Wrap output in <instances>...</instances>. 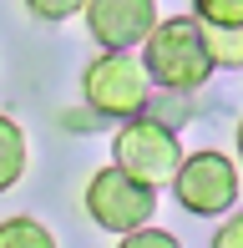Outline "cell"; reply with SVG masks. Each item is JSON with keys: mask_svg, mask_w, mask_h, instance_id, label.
<instances>
[{"mask_svg": "<svg viewBox=\"0 0 243 248\" xmlns=\"http://www.w3.org/2000/svg\"><path fill=\"white\" fill-rule=\"evenodd\" d=\"M142 61H147L157 92H172V96L197 92V86L218 71L203 16H167V20H157L152 36L142 41Z\"/></svg>", "mask_w": 243, "mask_h": 248, "instance_id": "1", "label": "cell"}, {"mask_svg": "<svg viewBox=\"0 0 243 248\" xmlns=\"http://www.w3.org/2000/svg\"><path fill=\"white\" fill-rule=\"evenodd\" d=\"M152 71L132 51H102L81 71V96L102 122H132L152 107Z\"/></svg>", "mask_w": 243, "mask_h": 248, "instance_id": "2", "label": "cell"}, {"mask_svg": "<svg viewBox=\"0 0 243 248\" xmlns=\"http://www.w3.org/2000/svg\"><path fill=\"white\" fill-rule=\"evenodd\" d=\"M81 198H86V218L102 233H112V238L152 223V213H157V187L132 177L122 162H106L102 172H91V183H86Z\"/></svg>", "mask_w": 243, "mask_h": 248, "instance_id": "3", "label": "cell"}, {"mask_svg": "<svg viewBox=\"0 0 243 248\" xmlns=\"http://www.w3.org/2000/svg\"><path fill=\"white\" fill-rule=\"evenodd\" d=\"M182 157H187V152H182L178 132H172V122L152 117V111H142V117H132V122H122V127H117L112 162H122L132 177H142V183H152V187L172 183L178 167H182Z\"/></svg>", "mask_w": 243, "mask_h": 248, "instance_id": "4", "label": "cell"}, {"mask_svg": "<svg viewBox=\"0 0 243 248\" xmlns=\"http://www.w3.org/2000/svg\"><path fill=\"white\" fill-rule=\"evenodd\" d=\"M172 193H178V208L193 213V218H218V213L233 208L238 198V162L228 152H187L178 177H172Z\"/></svg>", "mask_w": 243, "mask_h": 248, "instance_id": "5", "label": "cell"}, {"mask_svg": "<svg viewBox=\"0 0 243 248\" xmlns=\"http://www.w3.org/2000/svg\"><path fill=\"white\" fill-rule=\"evenodd\" d=\"M157 26V0H86V31L102 51H132Z\"/></svg>", "mask_w": 243, "mask_h": 248, "instance_id": "6", "label": "cell"}, {"mask_svg": "<svg viewBox=\"0 0 243 248\" xmlns=\"http://www.w3.org/2000/svg\"><path fill=\"white\" fill-rule=\"evenodd\" d=\"M26 162H30L26 132H20L15 117H5V111H0V193H10V187L26 177Z\"/></svg>", "mask_w": 243, "mask_h": 248, "instance_id": "7", "label": "cell"}, {"mask_svg": "<svg viewBox=\"0 0 243 248\" xmlns=\"http://www.w3.org/2000/svg\"><path fill=\"white\" fill-rule=\"evenodd\" d=\"M0 248H56V233L41 218H5L0 223Z\"/></svg>", "mask_w": 243, "mask_h": 248, "instance_id": "8", "label": "cell"}, {"mask_svg": "<svg viewBox=\"0 0 243 248\" xmlns=\"http://www.w3.org/2000/svg\"><path fill=\"white\" fill-rule=\"evenodd\" d=\"M208 26V20H203ZM208 46L218 66H238L243 71V26H208Z\"/></svg>", "mask_w": 243, "mask_h": 248, "instance_id": "9", "label": "cell"}, {"mask_svg": "<svg viewBox=\"0 0 243 248\" xmlns=\"http://www.w3.org/2000/svg\"><path fill=\"white\" fill-rule=\"evenodd\" d=\"M193 16L208 26H243V0H193Z\"/></svg>", "mask_w": 243, "mask_h": 248, "instance_id": "10", "label": "cell"}, {"mask_svg": "<svg viewBox=\"0 0 243 248\" xmlns=\"http://www.w3.org/2000/svg\"><path fill=\"white\" fill-rule=\"evenodd\" d=\"M20 5H26L36 20H46V26H61V20H71L76 10H86V0H20Z\"/></svg>", "mask_w": 243, "mask_h": 248, "instance_id": "11", "label": "cell"}, {"mask_svg": "<svg viewBox=\"0 0 243 248\" xmlns=\"http://www.w3.org/2000/svg\"><path fill=\"white\" fill-rule=\"evenodd\" d=\"M117 243H122V248H178V238H172V233H162V228H152V223H142V228H132V233H122Z\"/></svg>", "mask_w": 243, "mask_h": 248, "instance_id": "12", "label": "cell"}, {"mask_svg": "<svg viewBox=\"0 0 243 248\" xmlns=\"http://www.w3.org/2000/svg\"><path fill=\"white\" fill-rule=\"evenodd\" d=\"M213 248H243V213H238V218H228L223 228L213 233Z\"/></svg>", "mask_w": 243, "mask_h": 248, "instance_id": "13", "label": "cell"}, {"mask_svg": "<svg viewBox=\"0 0 243 248\" xmlns=\"http://www.w3.org/2000/svg\"><path fill=\"white\" fill-rule=\"evenodd\" d=\"M238 162H243V122H238Z\"/></svg>", "mask_w": 243, "mask_h": 248, "instance_id": "14", "label": "cell"}]
</instances>
